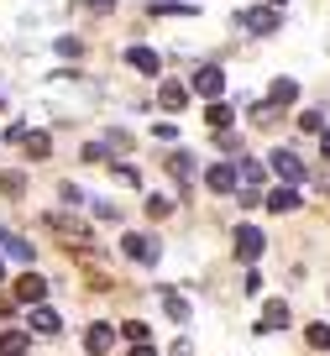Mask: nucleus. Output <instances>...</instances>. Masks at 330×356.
<instances>
[{"label": "nucleus", "instance_id": "9", "mask_svg": "<svg viewBox=\"0 0 330 356\" xmlns=\"http://www.w3.org/2000/svg\"><path fill=\"white\" fill-rule=\"evenodd\" d=\"M236 257H242V262H257V257H262V231L242 225V231H236Z\"/></svg>", "mask_w": 330, "mask_h": 356}, {"label": "nucleus", "instance_id": "15", "mask_svg": "<svg viewBox=\"0 0 330 356\" xmlns=\"http://www.w3.org/2000/svg\"><path fill=\"white\" fill-rule=\"evenodd\" d=\"M283 325H288V304H283V299H267L262 325H257V330H283Z\"/></svg>", "mask_w": 330, "mask_h": 356}, {"label": "nucleus", "instance_id": "22", "mask_svg": "<svg viewBox=\"0 0 330 356\" xmlns=\"http://www.w3.org/2000/svg\"><path fill=\"white\" fill-rule=\"evenodd\" d=\"M121 335H126L132 346H147V335H152V330H147V320H126V325H121Z\"/></svg>", "mask_w": 330, "mask_h": 356}, {"label": "nucleus", "instance_id": "29", "mask_svg": "<svg viewBox=\"0 0 330 356\" xmlns=\"http://www.w3.org/2000/svg\"><path fill=\"white\" fill-rule=\"evenodd\" d=\"M168 210H173V204H168V200H147V215H152V220H163Z\"/></svg>", "mask_w": 330, "mask_h": 356}, {"label": "nucleus", "instance_id": "20", "mask_svg": "<svg viewBox=\"0 0 330 356\" xmlns=\"http://www.w3.org/2000/svg\"><path fill=\"white\" fill-rule=\"evenodd\" d=\"M26 157H47V152H53V142H47V131H26Z\"/></svg>", "mask_w": 330, "mask_h": 356}, {"label": "nucleus", "instance_id": "14", "mask_svg": "<svg viewBox=\"0 0 330 356\" xmlns=\"http://www.w3.org/2000/svg\"><path fill=\"white\" fill-rule=\"evenodd\" d=\"M157 293H163L168 320H173V325H189V299H184V293H173V289H157Z\"/></svg>", "mask_w": 330, "mask_h": 356}, {"label": "nucleus", "instance_id": "4", "mask_svg": "<svg viewBox=\"0 0 330 356\" xmlns=\"http://www.w3.org/2000/svg\"><path fill=\"white\" fill-rule=\"evenodd\" d=\"M121 252L132 257V262H142V267H152V262H157V241H152V236H142V231H132V236H126V241H121Z\"/></svg>", "mask_w": 330, "mask_h": 356}, {"label": "nucleus", "instance_id": "30", "mask_svg": "<svg viewBox=\"0 0 330 356\" xmlns=\"http://www.w3.org/2000/svg\"><path fill=\"white\" fill-rule=\"evenodd\" d=\"M236 194H242V210H252V204H262V194H257V189H246V184H242V189H236Z\"/></svg>", "mask_w": 330, "mask_h": 356}, {"label": "nucleus", "instance_id": "35", "mask_svg": "<svg viewBox=\"0 0 330 356\" xmlns=\"http://www.w3.org/2000/svg\"><path fill=\"white\" fill-rule=\"evenodd\" d=\"M267 6H288V0H267Z\"/></svg>", "mask_w": 330, "mask_h": 356}, {"label": "nucleus", "instance_id": "12", "mask_svg": "<svg viewBox=\"0 0 330 356\" xmlns=\"http://www.w3.org/2000/svg\"><path fill=\"white\" fill-rule=\"evenodd\" d=\"M32 330H37V335H58V330H63L58 309H47V304H32Z\"/></svg>", "mask_w": 330, "mask_h": 356}, {"label": "nucleus", "instance_id": "25", "mask_svg": "<svg viewBox=\"0 0 330 356\" xmlns=\"http://www.w3.org/2000/svg\"><path fill=\"white\" fill-rule=\"evenodd\" d=\"M309 346H320V351H330V325H309Z\"/></svg>", "mask_w": 330, "mask_h": 356}, {"label": "nucleus", "instance_id": "31", "mask_svg": "<svg viewBox=\"0 0 330 356\" xmlns=\"http://www.w3.org/2000/svg\"><path fill=\"white\" fill-rule=\"evenodd\" d=\"M168 356H194V346H189V341H173V346H168Z\"/></svg>", "mask_w": 330, "mask_h": 356}, {"label": "nucleus", "instance_id": "27", "mask_svg": "<svg viewBox=\"0 0 330 356\" xmlns=\"http://www.w3.org/2000/svg\"><path fill=\"white\" fill-rule=\"evenodd\" d=\"M168 168H173V178L189 189V157H168Z\"/></svg>", "mask_w": 330, "mask_h": 356}, {"label": "nucleus", "instance_id": "21", "mask_svg": "<svg viewBox=\"0 0 330 356\" xmlns=\"http://www.w3.org/2000/svg\"><path fill=\"white\" fill-rule=\"evenodd\" d=\"M299 100V84H294V79H278V84H273V105H294Z\"/></svg>", "mask_w": 330, "mask_h": 356}, {"label": "nucleus", "instance_id": "11", "mask_svg": "<svg viewBox=\"0 0 330 356\" xmlns=\"http://www.w3.org/2000/svg\"><path fill=\"white\" fill-rule=\"evenodd\" d=\"M47 231H58V236H68V246H74V241H89V231H84V225H79V220H68V215H47Z\"/></svg>", "mask_w": 330, "mask_h": 356}, {"label": "nucleus", "instance_id": "7", "mask_svg": "<svg viewBox=\"0 0 330 356\" xmlns=\"http://www.w3.org/2000/svg\"><path fill=\"white\" fill-rule=\"evenodd\" d=\"M267 210H273V215H288V210H299V204H304V200H299V184H278V189L273 194H267Z\"/></svg>", "mask_w": 330, "mask_h": 356}, {"label": "nucleus", "instance_id": "36", "mask_svg": "<svg viewBox=\"0 0 330 356\" xmlns=\"http://www.w3.org/2000/svg\"><path fill=\"white\" fill-rule=\"evenodd\" d=\"M0 278H6V267H0Z\"/></svg>", "mask_w": 330, "mask_h": 356}, {"label": "nucleus", "instance_id": "5", "mask_svg": "<svg viewBox=\"0 0 330 356\" xmlns=\"http://www.w3.org/2000/svg\"><path fill=\"white\" fill-rule=\"evenodd\" d=\"M273 173H278V184H304V163H299L288 147H278V152H273Z\"/></svg>", "mask_w": 330, "mask_h": 356}, {"label": "nucleus", "instance_id": "16", "mask_svg": "<svg viewBox=\"0 0 330 356\" xmlns=\"http://www.w3.org/2000/svg\"><path fill=\"white\" fill-rule=\"evenodd\" d=\"M0 252H11L16 262H32V246H26L22 236H11V231H0Z\"/></svg>", "mask_w": 330, "mask_h": 356}, {"label": "nucleus", "instance_id": "6", "mask_svg": "<svg viewBox=\"0 0 330 356\" xmlns=\"http://www.w3.org/2000/svg\"><path fill=\"white\" fill-rule=\"evenodd\" d=\"M110 346H116V325L95 320V325H89V330H84V351H89V356H105Z\"/></svg>", "mask_w": 330, "mask_h": 356}, {"label": "nucleus", "instance_id": "33", "mask_svg": "<svg viewBox=\"0 0 330 356\" xmlns=\"http://www.w3.org/2000/svg\"><path fill=\"white\" fill-rule=\"evenodd\" d=\"M84 6H95V11H110V6H116V0H84Z\"/></svg>", "mask_w": 330, "mask_h": 356}, {"label": "nucleus", "instance_id": "24", "mask_svg": "<svg viewBox=\"0 0 330 356\" xmlns=\"http://www.w3.org/2000/svg\"><path fill=\"white\" fill-rule=\"evenodd\" d=\"M299 126H304V131H325V111H304Z\"/></svg>", "mask_w": 330, "mask_h": 356}, {"label": "nucleus", "instance_id": "18", "mask_svg": "<svg viewBox=\"0 0 330 356\" xmlns=\"http://www.w3.org/2000/svg\"><path fill=\"white\" fill-rule=\"evenodd\" d=\"M0 356H26V335L22 330H0Z\"/></svg>", "mask_w": 330, "mask_h": 356}, {"label": "nucleus", "instance_id": "37", "mask_svg": "<svg viewBox=\"0 0 330 356\" xmlns=\"http://www.w3.org/2000/svg\"><path fill=\"white\" fill-rule=\"evenodd\" d=\"M0 105H6V95H0Z\"/></svg>", "mask_w": 330, "mask_h": 356}, {"label": "nucleus", "instance_id": "17", "mask_svg": "<svg viewBox=\"0 0 330 356\" xmlns=\"http://www.w3.org/2000/svg\"><path fill=\"white\" fill-rule=\"evenodd\" d=\"M0 194H6V200H22V194H26V173H16V168H11V173H0Z\"/></svg>", "mask_w": 330, "mask_h": 356}, {"label": "nucleus", "instance_id": "1", "mask_svg": "<svg viewBox=\"0 0 330 356\" xmlns=\"http://www.w3.org/2000/svg\"><path fill=\"white\" fill-rule=\"evenodd\" d=\"M236 22H242L246 32L267 37V32H278V22H283V16H278V6H252V11H242V16H236Z\"/></svg>", "mask_w": 330, "mask_h": 356}, {"label": "nucleus", "instance_id": "19", "mask_svg": "<svg viewBox=\"0 0 330 356\" xmlns=\"http://www.w3.org/2000/svg\"><path fill=\"white\" fill-rule=\"evenodd\" d=\"M205 121L215 126V131H226V126H231V105L226 100H210V111H205Z\"/></svg>", "mask_w": 330, "mask_h": 356}, {"label": "nucleus", "instance_id": "34", "mask_svg": "<svg viewBox=\"0 0 330 356\" xmlns=\"http://www.w3.org/2000/svg\"><path fill=\"white\" fill-rule=\"evenodd\" d=\"M132 356H157V351H152V346H132Z\"/></svg>", "mask_w": 330, "mask_h": 356}, {"label": "nucleus", "instance_id": "26", "mask_svg": "<svg viewBox=\"0 0 330 356\" xmlns=\"http://www.w3.org/2000/svg\"><path fill=\"white\" fill-rule=\"evenodd\" d=\"M105 157H110L105 142H89V147H84V163H105Z\"/></svg>", "mask_w": 330, "mask_h": 356}, {"label": "nucleus", "instance_id": "13", "mask_svg": "<svg viewBox=\"0 0 330 356\" xmlns=\"http://www.w3.org/2000/svg\"><path fill=\"white\" fill-rule=\"evenodd\" d=\"M157 100H163V111H184V105H189V89L173 84V79H163V84H157Z\"/></svg>", "mask_w": 330, "mask_h": 356}, {"label": "nucleus", "instance_id": "2", "mask_svg": "<svg viewBox=\"0 0 330 356\" xmlns=\"http://www.w3.org/2000/svg\"><path fill=\"white\" fill-rule=\"evenodd\" d=\"M205 184H210L215 194H236V189H242V168H236V163H215V168L205 173Z\"/></svg>", "mask_w": 330, "mask_h": 356}, {"label": "nucleus", "instance_id": "8", "mask_svg": "<svg viewBox=\"0 0 330 356\" xmlns=\"http://www.w3.org/2000/svg\"><path fill=\"white\" fill-rule=\"evenodd\" d=\"M194 95L220 100V95H226V74H220V68H199V74H194Z\"/></svg>", "mask_w": 330, "mask_h": 356}, {"label": "nucleus", "instance_id": "10", "mask_svg": "<svg viewBox=\"0 0 330 356\" xmlns=\"http://www.w3.org/2000/svg\"><path fill=\"white\" fill-rule=\"evenodd\" d=\"M126 63H132V68H142V74H163V58H157L152 53V47H126Z\"/></svg>", "mask_w": 330, "mask_h": 356}, {"label": "nucleus", "instance_id": "32", "mask_svg": "<svg viewBox=\"0 0 330 356\" xmlns=\"http://www.w3.org/2000/svg\"><path fill=\"white\" fill-rule=\"evenodd\" d=\"M320 152H325V163H330V131H320Z\"/></svg>", "mask_w": 330, "mask_h": 356}, {"label": "nucleus", "instance_id": "3", "mask_svg": "<svg viewBox=\"0 0 330 356\" xmlns=\"http://www.w3.org/2000/svg\"><path fill=\"white\" fill-rule=\"evenodd\" d=\"M11 299H22L26 309H32V304H42V299H47V278H37L32 267H26L22 278H16V293H11Z\"/></svg>", "mask_w": 330, "mask_h": 356}, {"label": "nucleus", "instance_id": "23", "mask_svg": "<svg viewBox=\"0 0 330 356\" xmlns=\"http://www.w3.org/2000/svg\"><path fill=\"white\" fill-rule=\"evenodd\" d=\"M236 168H242V184H246V189L262 184V163H236Z\"/></svg>", "mask_w": 330, "mask_h": 356}, {"label": "nucleus", "instance_id": "28", "mask_svg": "<svg viewBox=\"0 0 330 356\" xmlns=\"http://www.w3.org/2000/svg\"><path fill=\"white\" fill-rule=\"evenodd\" d=\"M58 194H63V204H84V189H79V184H63Z\"/></svg>", "mask_w": 330, "mask_h": 356}]
</instances>
